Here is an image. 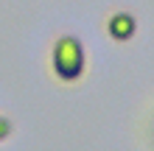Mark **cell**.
Instances as JSON below:
<instances>
[{
  "mask_svg": "<svg viewBox=\"0 0 154 151\" xmlns=\"http://www.w3.org/2000/svg\"><path fill=\"white\" fill-rule=\"evenodd\" d=\"M48 73L62 87H76L87 76V48L76 34H59L48 53Z\"/></svg>",
  "mask_w": 154,
  "mask_h": 151,
  "instance_id": "cell-1",
  "label": "cell"
},
{
  "mask_svg": "<svg viewBox=\"0 0 154 151\" xmlns=\"http://www.w3.org/2000/svg\"><path fill=\"white\" fill-rule=\"evenodd\" d=\"M104 34L115 45H126V42H132L134 34H137V17H134L129 8H112V11L104 17Z\"/></svg>",
  "mask_w": 154,
  "mask_h": 151,
  "instance_id": "cell-2",
  "label": "cell"
},
{
  "mask_svg": "<svg viewBox=\"0 0 154 151\" xmlns=\"http://www.w3.org/2000/svg\"><path fill=\"white\" fill-rule=\"evenodd\" d=\"M137 140L146 151H154V98L143 106L137 118Z\"/></svg>",
  "mask_w": 154,
  "mask_h": 151,
  "instance_id": "cell-3",
  "label": "cell"
},
{
  "mask_svg": "<svg viewBox=\"0 0 154 151\" xmlns=\"http://www.w3.org/2000/svg\"><path fill=\"white\" fill-rule=\"evenodd\" d=\"M11 134H14V120L6 118V115H0V143H6Z\"/></svg>",
  "mask_w": 154,
  "mask_h": 151,
  "instance_id": "cell-4",
  "label": "cell"
}]
</instances>
